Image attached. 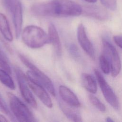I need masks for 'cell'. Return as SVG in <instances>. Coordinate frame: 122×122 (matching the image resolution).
I'll use <instances>...</instances> for the list:
<instances>
[{
	"mask_svg": "<svg viewBox=\"0 0 122 122\" xmlns=\"http://www.w3.org/2000/svg\"><path fill=\"white\" fill-rule=\"evenodd\" d=\"M21 36L24 43L32 49L40 48L49 43L48 34L37 26H26L21 31Z\"/></svg>",
	"mask_w": 122,
	"mask_h": 122,
	"instance_id": "6da1fadb",
	"label": "cell"
},
{
	"mask_svg": "<svg viewBox=\"0 0 122 122\" xmlns=\"http://www.w3.org/2000/svg\"><path fill=\"white\" fill-rule=\"evenodd\" d=\"M22 63L30 70L27 71V77L31 81L38 83L46 89L52 96H55V91L51 80L26 58L21 54L19 55Z\"/></svg>",
	"mask_w": 122,
	"mask_h": 122,
	"instance_id": "7a4b0ae2",
	"label": "cell"
},
{
	"mask_svg": "<svg viewBox=\"0 0 122 122\" xmlns=\"http://www.w3.org/2000/svg\"><path fill=\"white\" fill-rule=\"evenodd\" d=\"M54 17H75L83 12L82 7L71 0H52Z\"/></svg>",
	"mask_w": 122,
	"mask_h": 122,
	"instance_id": "3957f363",
	"label": "cell"
},
{
	"mask_svg": "<svg viewBox=\"0 0 122 122\" xmlns=\"http://www.w3.org/2000/svg\"><path fill=\"white\" fill-rule=\"evenodd\" d=\"M7 95L10 109L18 121L22 122L36 121L31 111L20 99L12 93L8 92Z\"/></svg>",
	"mask_w": 122,
	"mask_h": 122,
	"instance_id": "277c9868",
	"label": "cell"
},
{
	"mask_svg": "<svg viewBox=\"0 0 122 122\" xmlns=\"http://www.w3.org/2000/svg\"><path fill=\"white\" fill-rule=\"evenodd\" d=\"M5 8L10 13L14 24L15 36L18 38L21 33L23 22L22 9L19 0H2Z\"/></svg>",
	"mask_w": 122,
	"mask_h": 122,
	"instance_id": "5b68a950",
	"label": "cell"
},
{
	"mask_svg": "<svg viewBox=\"0 0 122 122\" xmlns=\"http://www.w3.org/2000/svg\"><path fill=\"white\" fill-rule=\"evenodd\" d=\"M103 55L108 61L111 68V75L116 77L121 70V61L115 48L107 40H102Z\"/></svg>",
	"mask_w": 122,
	"mask_h": 122,
	"instance_id": "8992f818",
	"label": "cell"
},
{
	"mask_svg": "<svg viewBox=\"0 0 122 122\" xmlns=\"http://www.w3.org/2000/svg\"><path fill=\"white\" fill-rule=\"evenodd\" d=\"M94 71L97 81L106 101L113 108L118 110L119 108V102L117 96L100 72L97 69H94Z\"/></svg>",
	"mask_w": 122,
	"mask_h": 122,
	"instance_id": "52a82bcc",
	"label": "cell"
},
{
	"mask_svg": "<svg viewBox=\"0 0 122 122\" xmlns=\"http://www.w3.org/2000/svg\"><path fill=\"white\" fill-rule=\"evenodd\" d=\"M15 73L20 93L25 101L33 108L37 107V103L31 93L27 81L26 76L20 69H16Z\"/></svg>",
	"mask_w": 122,
	"mask_h": 122,
	"instance_id": "ba28073f",
	"label": "cell"
},
{
	"mask_svg": "<svg viewBox=\"0 0 122 122\" xmlns=\"http://www.w3.org/2000/svg\"><path fill=\"white\" fill-rule=\"evenodd\" d=\"M77 36L81 47L91 58L94 60L95 58L94 49L87 35L84 26L82 23L79 24L78 26Z\"/></svg>",
	"mask_w": 122,
	"mask_h": 122,
	"instance_id": "9c48e42d",
	"label": "cell"
},
{
	"mask_svg": "<svg viewBox=\"0 0 122 122\" xmlns=\"http://www.w3.org/2000/svg\"><path fill=\"white\" fill-rule=\"evenodd\" d=\"M26 78L29 87L42 103L48 108H52V101L44 87L29 79L27 76Z\"/></svg>",
	"mask_w": 122,
	"mask_h": 122,
	"instance_id": "30bf717a",
	"label": "cell"
},
{
	"mask_svg": "<svg viewBox=\"0 0 122 122\" xmlns=\"http://www.w3.org/2000/svg\"><path fill=\"white\" fill-rule=\"evenodd\" d=\"M59 93L63 102L67 105L75 108L81 106V103L77 96L67 87L60 85L59 87Z\"/></svg>",
	"mask_w": 122,
	"mask_h": 122,
	"instance_id": "8fae6325",
	"label": "cell"
},
{
	"mask_svg": "<svg viewBox=\"0 0 122 122\" xmlns=\"http://www.w3.org/2000/svg\"><path fill=\"white\" fill-rule=\"evenodd\" d=\"M31 11L33 14L37 16L53 17L52 0L34 4L31 6Z\"/></svg>",
	"mask_w": 122,
	"mask_h": 122,
	"instance_id": "7c38bea8",
	"label": "cell"
},
{
	"mask_svg": "<svg viewBox=\"0 0 122 122\" xmlns=\"http://www.w3.org/2000/svg\"><path fill=\"white\" fill-rule=\"evenodd\" d=\"M48 35L49 43H51L53 47L55 52L57 56H60L62 53V47L58 31L55 25L51 23L48 26Z\"/></svg>",
	"mask_w": 122,
	"mask_h": 122,
	"instance_id": "4fadbf2b",
	"label": "cell"
},
{
	"mask_svg": "<svg viewBox=\"0 0 122 122\" xmlns=\"http://www.w3.org/2000/svg\"><path fill=\"white\" fill-rule=\"evenodd\" d=\"M81 80L82 84L85 89L92 94H95L97 91L96 81L91 75L83 73L81 74Z\"/></svg>",
	"mask_w": 122,
	"mask_h": 122,
	"instance_id": "5bb4252c",
	"label": "cell"
},
{
	"mask_svg": "<svg viewBox=\"0 0 122 122\" xmlns=\"http://www.w3.org/2000/svg\"><path fill=\"white\" fill-rule=\"evenodd\" d=\"M61 108L68 119L73 122H82V118L80 112L73 108L67 104L61 103Z\"/></svg>",
	"mask_w": 122,
	"mask_h": 122,
	"instance_id": "9a60e30c",
	"label": "cell"
},
{
	"mask_svg": "<svg viewBox=\"0 0 122 122\" xmlns=\"http://www.w3.org/2000/svg\"><path fill=\"white\" fill-rule=\"evenodd\" d=\"M0 31L4 38L9 41L13 40L12 34L6 17L0 13Z\"/></svg>",
	"mask_w": 122,
	"mask_h": 122,
	"instance_id": "2e32d148",
	"label": "cell"
},
{
	"mask_svg": "<svg viewBox=\"0 0 122 122\" xmlns=\"http://www.w3.org/2000/svg\"><path fill=\"white\" fill-rule=\"evenodd\" d=\"M0 81L4 86L11 90L15 89V83L10 74L1 68H0Z\"/></svg>",
	"mask_w": 122,
	"mask_h": 122,
	"instance_id": "e0dca14e",
	"label": "cell"
},
{
	"mask_svg": "<svg viewBox=\"0 0 122 122\" xmlns=\"http://www.w3.org/2000/svg\"><path fill=\"white\" fill-rule=\"evenodd\" d=\"M89 99L90 102L99 111H100L102 112H105V106L96 96L92 94H90L89 96Z\"/></svg>",
	"mask_w": 122,
	"mask_h": 122,
	"instance_id": "ac0fdd59",
	"label": "cell"
},
{
	"mask_svg": "<svg viewBox=\"0 0 122 122\" xmlns=\"http://www.w3.org/2000/svg\"><path fill=\"white\" fill-rule=\"evenodd\" d=\"M99 64L102 71L105 74H108L111 71V68L108 61L102 54L99 57Z\"/></svg>",
	"mask_w": 122,
	"mask_h": 122,
	"instance_id": "d6986e66",
	"label": "cell"
},
{
	"mask_svg": "<svg viewBox=\"0 0 122 122\" xmlns=\"http://www.w3.org/2000/svg\"><path fill=\"white\" fill-rule=\"evenodd\" d=\"M0 68L9 74L11 73V68L8 62V61L4 54L2 52L0 49Z\"/></svg>",
	"mask_w": 122,
	"mask_h": 122,
	"instance_id": "ffe728a7",
	"label": "cell"
},
{
	"mask_svg": "<svg viewBox=\"0 0 122 122\" xmlns=\"http://www.w3.org/2000/svg\"><path fill=\"white\" fill-rule=\"evenodd\" d=\"M102 5L105 8L114 11L117 9L116 0H100Z\"/></svg>",
	"mask_w": 122,
	"mask_h": 122,
	"instance_id": "44dd1931",
	"label": "cell"
},
{
	"mask_svg": "<svg viewBox=\"0 0 122 122\" xmlns=\"http://www.w3.org/2000/svg\"><path fill=\"white\" fill-rule=\"evenodd\" d=\"M0 111L7 115L9 114V110L0 96Z\"/></svg>",
	"mask_w": 122,
	"mask_h": 122,
	"instance_id": "7402d4cb",
	"label": "cell"
},
{
	"mask_svg": "<svg viewBox=\"0 0 122 122\" xmlns=\"http://www.w3.org/2000/svg\"><path fill=\"white\" fill-rule=\"evenodd\" d=\"M113 39L115 44L122 49V36L115 35L113 37Z\"/></svg>",
	"mask_w": 122,
	"mask_h": 122,
	"instance_id": "603a6c76",
	"label": "cell"
},
{
	"mask_svg": "<svg viewBox=\"0 0 122 122\" xmlns=\"http://www.w3.org/2000/svg\"><path fill=\"white\" fill-rule=\"evenodd\" d=\"M8 120L7 119V118L2 114H0V122H8Z\"/></svg>",
	"mask_w": 122,
	"mask_h": 122,
	"instance_id": "cb8c5ba5",
	"label": "cell"
},
{
	"mask_svg": "<svg viewBox=\"0 0 122 122\" xmlns=\"http://www.w3.org/2000/svg\"><path fill=\"white\" fill-rule=\"evenodd\" d=\"M106 122H113L114 121L110 117H107L106 118V120H105Z\"/></svg>",
	"mask_w": 122,
	"mask_h": 122,
	"instance_id": "d4e9b609",
	"label": "cell"
},
{
	"mask_svg": "<svg viewBox=\"0 0 122 122\" xmlns=\"http://www.w3.org/2000/svg\"><path fill=\"white\" fill-rule=\"evenodd\" d=\"M84 0L89 3H95L97 1V0Z\"/></svg>",
	"mask_w": 122,
	"mask_h": 122,
	"instance_id": "484cf974",
	"label": "cell"
}]
</instances>
